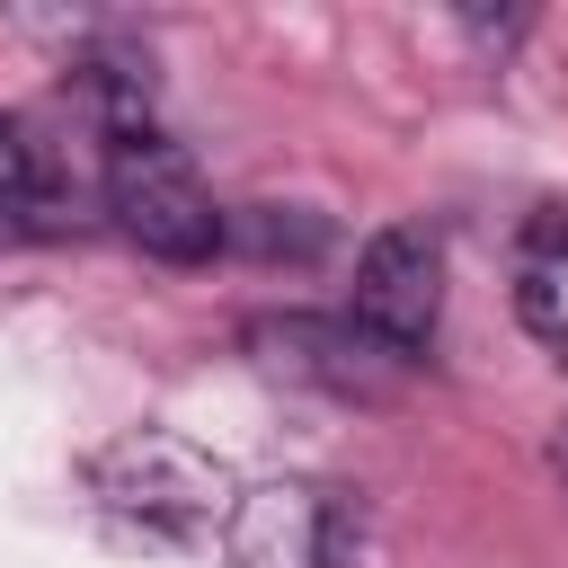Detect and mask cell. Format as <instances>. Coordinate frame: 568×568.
Here are the masks:
<instances>
[{
	"instance_id": "cell-1",
	"label": "cell",
	"mask_w": 568,
	"mask_h": 568,
	"mask_svg": "<svg viewBox=\"0 0 568 568\" xmlns=\"http://www.w3.org/2000/svg\"><path fill=\"white\" fill-rule=\"evenodd\" d=\"M89 488L115 515L151 524V532H213L231 515V497H240L231 462L186 444L178 426H124L115 444H98L89 453Z\"/></svg>"
},
{
	"instance_id": "cell-2",
	"label": "cell",
	"mask_w": 568,
	"mask_h": 568,
	"mask_svg": "<svg viewBox=\"0 0 568 568\" xmlns=\"http://www.w3.org/2000/svg\"><path fill=\"white\" fill-rule=\"evenodd\" d=\"M106 213H115V231H124L133 248H151V257H169V266H204V257L222 248V204H213V186H204L195 160H186L178 142H160L151 124H142V133H115V151H106Z\"/></svg>"
},
{
	"instance_id": "cell-3",
	"label": "cell",
	"mask_w": 568,
	"mask_h": 568,
	"mask_svg": "<svg viewBox=\"0 0 568 568\" xmlns=\"http://www.w3.org/2000/svg\"><path fill=\"white\" fill-rule=\"evenodd\" d=\"M346 320H355L364 337H382L390 355L417 364V346H426L435 320H444V240H435L426 222H390V231H373L364 257H355Z\"/></svg>"
},
{
	"instance_id": "cell-4",
	"label": "cell",
	"mask_w": 568,
	"mask_h": 568,
	"mask_svg": "<svg viewBox=\"0 0 568 568\" xmlns=\"http://www.w3.org/2000/svg\"><path fill=\"white\" fill-rule=\"evenodd\" d=\"M337 541H346L337 497L311 488V479H257L222 515V559L231 568H328Z\"/></svg>"
},
{
	"instance_id": "cell-5",
	"label": "cell",
	"mask_w": 568,
	"mask_h": 568,
	"mask_svg": "<svg viewBox=\"0 0 568 568\" xmlns=\"http://www.w3.org/2000/svg\"><path fill=\"white\" fill-rule=\"evenodd\" d=\"M248 346H257L275 373L320 382V390H337V399H382V390L408 373V355H390V346L364 337L355 320H311V311H293V320H257Z\"/></svg>"
},
{
	"instance_id": "cell-6",
	"label": "cell",
	"mask_w": 568,
	"mask_h": 568,
	"mask_svg": "<svg viewBox=\"0 0 568 568\" xmlns=\"http://www.w3.org/2000/svg\"><path fill=\"white\" fill-rule=\"evenodd\" d=\"M36 195H44V160H36V142H27V124L0 115V222L27 213Z\"/></svg>"
}]
</instances>
